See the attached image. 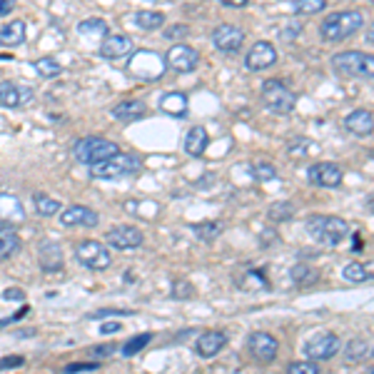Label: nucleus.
<instances>
[{
    "label": "nucleus",
    "mask_w": 374,
    "mask_h": 374,
    "mask_svg": "<svg viewBox=\"0 0 374 374\" xmlns=\"http://www.w3.org/2000/svg\"><path fill=\"white\" fill-rule=\"evenodd\" d=\"M210 145V137H208V130L205 127H192L190 132H187V137H185V153L192 155V157H202L205 155V150H208Z\"/></svg>",
    "instance_id": "obj_24"
},
{
    "label": "nucleus",
    "mask_w": 374,
    "mask_h": 374,
    "mask_svg": "<svg viewBox=\"0 0 374 374\" xmlns=\"http://www.w3.org/2000/svg\"><path fill=\"white\" fill-rule=\"evenodd\" d=\"M100 217L98 212H93L85 205H70L65 208V212L60 210V225L63 227H98Z\"/></svg>",
    "instance_id": "obj_16"
},
{
    "label": "nucleus",
    "mask_w": 374,
    "mask_h": 374,
    "mask_svg": "<svg viewBox=\"0 0 374 374\" xmlns=\"http://www.w3.org/2000/svg\"><path fill=\"white\" fill-rule=\"evenodd\" d=\"M345 127H347L350 132H354L357 137H369V135H372V127H374V115H372V110H367V107L352 110V113L345 118Z\"/></svg>",
    "instance_id": "obj_19"
},
{
    "label": "nucleus",
    "mask_w": 374,
    "mask_h": 374,
    "mask_svg": "<svg viewBox=\"0 0 374 374\" xmlns=\"http://www.w3.org/2000/svg\"><path fill=\"white\" fill-rule=\"evenodd\" d=\"M364 25V15L359 10H337L329 13L320 25V36L327 42H342L352 38Z\"/></svg>",
    "instance_id": "obj_1"
},
{
    "label": "nucleus",
    "mask_w": 374,
    "mask_h": 374,
    "mask_svg": "<svg viewBox=\"0 0 374 374\" xmlns=\"http://www.w3.org/2000/svg\"><path fill=\"white\" fill-rule=\"evenodd\" d=\"M113 350H115L113 345H105V347H95V350H93V352H95L98 357H107V354H110V352H113Z\"/></svg>",
    "instance_id": "obj_50"
},
{
    "label": "nucleus",
    "mask_w": 374,
    "mask_h": 374,
    "mask_svg": "<svg viewBox=\"0 0 374 374\" xmlns=\"http://www.w3.org/2000/svg\"><path fill=\"white\" fill-rule=\"evenodd\" d=\"M262 105L274 115H290L297 105V95L282 80H265V85H262Z\"/></svg>",
    "instance_id": "obj_5"
},
{
    "label": "nucleus",
    "mask_w": 374,
    "mask_h": 374,
    "mask_svg": "<svg viewBox=\"0 0 374 374\" xmlns=\"http://www.w3.org/2000/svg\"><path fill=\"white\" fill-rule=\"evenodd\" d=\"M115 153H120V145L113 140H105V137H80L75 145H72V155L80 165H95L107 157H113Z\"/></svg>",
    "instance_id": "obj_4"
},
{
    "label": "nucleus",
    "mask_w": 374,
    "mask_h": 374,
    "mask_svg": "<svg viewBox=\"0 0 374 374\" xmlns=\"http://www.w3.org/2000/svg\"><path fill=\"white\" fill-rule=\"evenodd\" d=\"M342 350V339L332 332H317L312 339H307L304 345V357L312 362H327L332 359L337 352Z\"/></svg>",
    "instance_id": "obj_8"
},
{
    "label": "nucleus",
    "mask_w": 374,
    "mask_h": 374,
    "mask_svg": "<svg viewBox=\"0 0 374 374\" xmlns=\"http://www.w3.org/2000/svg\"><path fill=\"white\" fill-rule=\"evenodd\" d=\"M20 249L18 232L13 230L10 222H0V257H10Z\"/></svg>",
    "instance_id": "obj_26"
},
{
    "label": "nucleus",
    "mask_w": 374,
    "mask_h": 374,
    "mask_svg": "<svg viewBox=\"0 0 374 374\" xmlns=\"http://www.w3.org/2000/svg\"><path fill=\"white\" fill-rule=\"evenodd\" d=\"M197 63H200V53L192 45H185V42L173 45L165 55V68H170L175 72H192L197 68Z\"/></svg>",
    "instance_id": "obj_9"
},
{
    "label": "nucleus",
    "mask_w": 374,
    "mask_h": 374,
    "mask_svg": "<svg viewBox=\"0 0 374 374\" xmlns=\"http://www.w3.org/2000/svg\"><path fill=\"white\" fill-rule=\"evenodd\" d=\"M187 33H190V28H187V25H170V28H167L162 36H165L167 40H178V38H185Z\"/></svg>",
    "instance_id": "obj_41"
},
{
    "label": "nucleus",
    "mask_w": 374,
    "mask_h": 374,
    "mask_svg": "<svg viewBox=\"0 0 374 374\" xmlns=\"http://www.w3.org/2000/svg\"><path fill=\"white\" fill-rule=\"evenodd\" d=\"M113 315H132V312H118V309H100V312H93L90 320H105V317H113Z\"/></svg>",
    "instance_id": "obj_45"
},
{
    "label": "nucleus",
    "mask_w": 374,
    "mask_h": 374,
    "mask_svg": "<svg viewBox=\"0 0 374 374\" xmlns=\"http://www.w3.org/2000/svg\"><path fill=\"white\" fill-rule=\"evenodd\" d=\"M15 3H18V0H0V18L15 10Z\"/></svg>",
    "instance_id": "obj_46"
},
{
    "label": "nucleus",
    "mask_w": 374,
    "mask_h": 374,
    "mask_svg": "<svg viewBox=\"0 0 374 374\" xmlns=\"http://www.w3.org/2000/svg\"><path fill=\"white\" fill-rule=\"evenodd\" d=\"M3 299L6 302H20V299H25V292L20 287H10V290L3 292Z\"/></svg>",
    "instance_id": "obj_44"
},
{
    "label": "nucleus",
    "mask_w": 374,
    "mask_h": 374,
    "mask_svg": "<svg viewBox=\"0 0 374 374\" xmlns=\"http://www.w3.org/2000/svg\"><path fill=\"white\" fill-rule=\"evenodd\" d=\"M38 260H40V267L45 272H60L63 270V252H60L58 242H42L40 252H38Z\"/></svg>",
    "instance_id": "obj_23"
},
{
    "label": "nucleus",
    "mask_w": 374,
    "mask_h": 374,
    "mask_svg": "<svg viewBox=\"0 0 374 374\" xmlns=\"http://www.w3.org/2000/svg\"><path fill=\"white\" fill-rule=\"evenodd\" d=\"M332 68L339 72V75L367 77V80H372L374 58L367 53H359V50H345V53H337L332 58Z\"/></svg>",
    "instance_id": "obj_6"
},
{
    "label": "nucleus",
    "mask_w": 374,
    "mask_h": 374,
    "mask_svg": "<svg viewBox=\"0 0 374 374\" xmlns=\"http://www.w3.org/2000/svg\"><path fill=\"white\" fill-rule=\"evenodd\" d=\"M307 180L317 187H339L342 185V167L334 162H317L307 170Z\"/></svg>",
    "instance_id": "obj_14"
},
{
    "label": "nucleus",
    "mask_w": 374,
    "mask_h": 374,
    "mask_svg": "<svg viewBox=\"0 0 374 374\" xmlns=\"http://www.w3.org/2000/svg\"><path fill=\"white\" fill-rule=\"evenodd\" d=\"M153 342V332H145V334H135L130 337L127 342L123 345V357H135L137 352H143L145 347Z\"/></svg>",
    "instance_id": "obj_35"
},
{
    "label": "nucleus",
    "mask_w": 374,
    "mask_h": 374,
    "mask_svg": "<svg viewBox=\"0 0 374 374\" xmlns=\"http://www.w3.org/2000/svg\"><path fill=\"white\" fill-rule=\"evenodd\" d=\"M342 277H345L347 282L362 285V282H369V279H372V272L364 267L362 262H350V265H345V270H342Z\"/></svg>",
    "instance_id": "obj_32"
},
{
    "label": "nucleus",
    "mask_w": 374,
    "mask_h": 374,
    "mask_svg": "<svg viewBox=\"0 0 374 374\" xmlns=\"http://www.w3.org/2000/svg\"><path fill=\"white\" fill-rule=\"evenodd\" d=\"M100 332H102V334H115V332H120V322H105V325L100 327Z\"/></svg>",
    "instance_id": "obj_47"
},
{
    "label": "nucleus",
    "mask_w": 374,
    "mask_h": 374,
    "mask_svg": "<svg viewBox=\"0 0 374 374\" xmlns=\"http://www.w3.org/2000/svg\"><path fill=\"white\" fill-rule=\"evenodd\" d=\"M100 364L98 362H75V364H68L65 372L68 374H77V372H93V369H98Z\"/></svg>",
    "instance_id": "obj_42"
},
{
    "label": "nucleus",
    "mask_w": 374,
    "mask_h": 374,
    "mask_svg": "<svg viewBox=\"0 0 374 374\" xmlns=\"http://www.w3.org/2000/svg\"><path fill=\"white\" fill-rule=\"evenodd\" d=\"M113 113V118L118 120V123H135V120L145 118V113H148V105H145L143 100H123L118 102V105L110 110Z\"/></svg>",
    "instance_id": "obj_20"
},
{
    "label": "nucleus",
    "mask_w": 374,
    "mask_h": 374,
    "mask_svg": "<svg viewBox=\"0 0 374 374\" xmlns=\"http://www.w3.org/2000/svg\"><path fill=\"white\" fill-rule=\"evenodd\" d=\"M307 148H309V145L307 143H299V148H290V155H292V157H307Z\"/></svg>",
    "instance_id": "obj_48"
},
{
    "label": "nucleus",
    "mask_w": 374,
    "mask_h": 374,
    "mask_svg": "<svg viewBox=\"0 0 374 374\" xmlns=\"http://www.w3.org/2000/svg\"><path fill=\"white\" fill-rule=\"evenodd\" d=\"M75 260L88 270H107L113 265V257L107 247L98 240H85L75 244Z\"/></svg>",
    "instance_id": "obj_7"
},
{
    "label": "nucleus",
    "mask_w": 374,
    "mask_h": 374,
    "mask_svg": "<svg viewBox=\"0 0 374 374\" xmlns=\"http://www.w3.org/2000/svg\"><path fill=\"white\" fill-rule=\"evenodd\" d=\"M307 232L309 237L327 247L342 244L350 235V227L342 217H325V215H312L307 220Z\"/></svg>",
    "instance_id": "obj_2"
},
{
    "label": "nucleus",
    "mask_w": 374,
    "mask_h": 374,
    "mask_svg": "<svg viewBox=\"0 0 374 374\" xmlns=\"http://www.w3.org/2000/svg\"><path fill=\"white\" fill-rule=\"evenodd\" d=\"M25 36H28L25 20H13L6 28H0V48H18L25 42Z\"/></svg>",
    "instance_id": "obj_22"
},
{
    "label": "nucleus",
    "mask_w": 374,
    "mask_h": 374,
    "mask_svg": "<svg viewBox=\"0 0 374 374\" xmlns=\"http://www.w3.org/2000/svg\"><path fill=\"white\" fill-rule=\"evenodd\" d=\"M33 88L28 85H15V83H6L0 85V107H23L33 102Z\"/></svg>",
    "instance_id": "obj_17"
},
{
    "label": "nucleus",
    "mask_w": 374,
    "mask_h": 374,
    "mask_svg": "<svg viewBox=\"0 0 374 374\" xmlns=\"http://www.w3.org/2000/svg\"><path fill=\"white\" fill-rule=\"evenodd\" d=\"M100 55L107 60H120L132 55V40L130 36H105L100 45Z\"/></svg>",
    "instance_id": "obj_18"
},
{
    "label": "nucleus",
    "mask_w": 374,
    "mask_h": 374,
    "mask_svg": "<svg viewBox=\"0 0 374 374\" xmlns=\"http://www.w3.org/2000/svg\"><path fill=\"white\" fill-rule=\"evenodd\" d=\"M247 350L260 364H270V362H274V357H277L279 342L270 332H252L247 337Z\"/></svg>",
    "instance_id": "obj_10"
},
{
    "label": "nucleus",
    "mask_w": 374,
    "mask_h": 374,
    "mask_svg": "<svg viewBox=\"0 0 374 374\" xmlns=\"http://www.w3.org/2000/svg\"><path fill=\"white\" fill-rule=\"evenodd\" d=\"M227 8H247V0H220Z\"/></svg>",
    "instance_id": "obj_49"
},
{
    "label": "nucleus",
    "mask_w": 374,
    "mask_h": 374,
    "mask_svg": "<svg viewBox=\"0 0 374 374\" xmlns=\"http://www.w3.org/2000/svg\"><path fill=\"white\" fill-rule=\"evenodd\" d=\"M369 357V342L367 339H352L345 347V359L350 364H359Z\"/></svg>",
    "instance_id": "obj_28"
},
{
    "label": "nucleus",
    "mask_w": 374,
    "mask_h": 374,
    "mask_svg": "<svg viewBox=\"0 0 374 374\" xmlns=\"http://www.w3.org/2000/svg\"><path fill=\"white\" fill-rule=\"evenodd\" d=\"M33 68H36V72L40 77H45V80H53V77H58L60 72H63V65H60L55 58H40L33 63Z\"/></svg>",
    "instance_id": "obj_34"
},
{
    "label": "nucleus",
    "mask_w": 374,
    "mask_h": 374,
    "mask_svg": "<svg viewBox=\"0 0 374 374\" xmlns=\"http://www.w3.org/2000/svg\"><path fill=\"white\" fill-rule=\"evenodd\" d=\"M160 110L173 115V118H185L187 115V98H185V93H167V95H162Z\"/></svg>",
    "instance_id": "obj_25"
},
{
    "label": "nucleus",
    "mask_w": 374,
    "mask_h": 374,
    "mask_svg": "<svg viewBox=\"0 0 374 374\" xmlns=\"http://www.w3.org/2000/svg\"><path fill=\"white\" fill-rule=\"evenodd\" d=\"M212 42H215V48L222 50V53H237L244 45V30L232 23L217 25L212 33Z\"/></svg>",
    "instance_id": "obj_11"
},
{
    "label": "nucleus",
    "mask_w": 374,
    "mask_h": 374,
    "mask_svg": "<svg viewBox=\"0 0 374 374\" xmlns=\"http://www.w3.org/2000/svg\"><path fill=\"white\" fill-rule=\"evenodd\" d=\"M33 205H36V212L40 217H53V215H58L63 210V205L58 200H53V197H48L45 192H36L33 195Z\"/></svg>",
    "instance_id": "obj_27"
},
{
    "label": "nucleus",
    "mask_w": 374,
    "mask_h": 374,
    "mask_svg": "<svg viewBox=\"0 0 374 374\" xmlns=\"http://www.w3.org/2000/svg\"><path fill=\"white\" fill-rule=\"evenodd\" d=\"M90 170H93V178L98 180H120V178H127V175L140 173L143 170V160L130 153H115L113 157L90 165Z\"/></svg>",
    "instance_id": "obj_3"
},
{
    "label": "nucleus",
    "mask_w": 374,
    "mask_h": 374,
    "mask_svg": "<svg viewBox=\"0 0 374 374\" xmlns=\"http://www.w3.org/2000/svg\"><path fill=\"white\" fill-rule=\"evenodd\" d=\"M274 63H277V50H274V45L267 40L255 42V45L249 48L247 58H244L247 70H267V68H272Z\"/></svg>",
    "instance_id": "obj_13"
},
{
    "label": "nucleus",
    "mask_w": 374,
    "mask_h": 374,
    "mask_svg": "<svg viewBox=\"0 0 374 374\" xmlns=\"http://www.w3.org/2000/svg\"><path fill=\"white\" fill-rule=\"evenodd\" d=\"M105 242L115 249H135L145 242V232L132 225H120L105 235Z\"/></svg>",
    "instance_id": "obj_12"
},
{
    "label": "nucleus",
    "mask_w": 374,
    "mask_h": 374,
    "mask_svg": "<svg viewBox=\"0 0 374 374\" xmlns=\"http://www.w3.org/2000/svg\"><path fill=\"white\" fill-rule=\"evenodd\" d=\"M192 295H195V290H192L190 282H175L173 285V297L175 299H190Z\"/></svg>",
    "instance_id": "obj_40"
},
{
    "label": "nucleus",
    "mask_w": 374,
    "mask_h": 374,
    "mask_svg": "<svg viewBox=\"0 0 374 374\" xmlns=\"http://www.w3.org/2000/svg\"><path fill=\"white\" fill-rule=\"evenodd\" d=\"M287 372L290 374H320V364L312 362V359H307V362H292L290 367H287Z\"/></svg>",
    "instance_id": "obj_38"
},
{
    "label": "nucleus",
    "mask_w": 374,
    "mask_h": 374,
    "mask_svg": "<svg viewBox=\"0 0 374 374\" xmlns=\"http://www.w3.org/2000/svg\"><path fill=\"white\" fill-rule=\"evenodd\" d=\"M77 33H83V36H105V33H110V28H107L105 20L88 18V20H83V23L77 25Z\"/></svg>",
    "instance_id": "obj_36"
},
{
    "label": "nucleus",
    "mask_w": 374,
    "mask_h": 374,
    "mask_svg": "<svg viewBox=\"0 0 374 374\" xmlns=\"http://www.w3.org/2000/svg\"><path fill=\"white\" fill-rule=\"evenodd\" d=\"M135 25L143 30H157L165 25V15L155 10H140V13H135Z\"/></svg>",
    "instance_id": "obj_31"
},
{
    "label": "nucleus",
    "mask_w": 374,
    "mask_h": 374,
    "mask_svg": "<svg viewBox=\"0 0 374 374\" xmlns=\"http://www.w3.org/2000/svg\"><path fill=\"white\" fill-rule=\"evenodd\" d=\"M267 217L272 222H287V220H292L295 217V205L292 202H272L270 205V210H267Z\"/></svg>",
    "instance_id": "obj_33"
},
{
    "label": "nucleus",
    "mask_w": 374,
    "mask_h": 374,
    "mask_svg": "<svg viewBox=\"0 0 374 374\" xmlns=\"http://www.w3.org/2000/svg\"><path fill=\"white\" fill-rule=\"evenodd\" d=\"M255 175H257V180H265V182H270V180H277V167L270 165V162H257Z\"/></svg>",
    "instance_id": "obj_39"
},
{
    "label": "nucleus",
    "mask_w": 374,
    "mask_h": 374,
    "mask_svg": "<svg viewBox=\"0 0 374 374\" xmlns=\"http://www.w3.org/2000/svg\"><path fill=\"white\" fill-rule=\"evenodd\" d=\"M227 342H230V337H227L225 332H220V329H210V332H202L200 337H197L195 352L202 357V359H212V357H217L222 350H225Z\"/></svg>",
    "instance_id": "obj_15"
},
{
    "label": "nucleus",
    "mask_w": 374,
    "mask_h": 374,
    "mask_svg": "<svg viewBox=\"0 0 374 374\" xmlns=\"http://www.w3.org/2000/svg\"><path fill=\"white\" fill-rule=\"evenodd\" d=\"M292 8L297 15H315V13H325L327 0H295Z\"/></svg>",
    "instance_id": "obj_37"
},
{
    "label": "nucleus",
    "mask_w": 374,
    "mask_h": 374,
    "mask_svg": "<svg viewBox=\"0 0 374 374\" xmlns=\"http://www.w3.org/2000/svg\"><path fill=\"white\" fill-rule=\"evenodd\" d=\"M190 230L195 232V237L202 240V242H212V240H217L222 235L225 225H222V222H197Z\"/></svg>",
    "instance_id": "obj_30"
},
{
    "label": "nucleus",
    "mask_w": 374,
    "mask_h": 374,
    "mask_svg": "<svg viewBox=\"0 0 374 374\" xmlns=\"http://www.w3.org/2000/svg\"><path fill=\"white\" fill-rule=\"evenodd\" d=\"M23 364H25L23 357H3V359H0V372H3V369H13V367H23Z\"/></svg>",
    "instance_id": "obj_43"
},
{
    "label": "nucleus",
    "mask_w": 374,
    "mask_h": 374,
    "mask_svg": "<svg viewBox=\"0 0 374 374\" xmlns=\"http://www.w3.org/2000/svg\"><path fill=\"white\" fill-rule=\"evenodd\" d=\"M290 277L297 287H312L317 279H320V272H317L315 267H309V265H295Z\"/></svg>",
    "instance_id": "obj_29"
},
{
    "label": "nucleus",
    "mask_w": 374,
    "mask_h": 374,
    "mask_svg": "<svg viewBox=\"0 0 374 374\" xmlns=\"http://www.w3.org/2000/svg\"><path fill=\"white\" fill-rule=\"evenodd\" d=\"M25 210L23 202L10 192H0V222H23Z\"/></svg>",
    "instance_id": "obj_21"
}]
</instances>
